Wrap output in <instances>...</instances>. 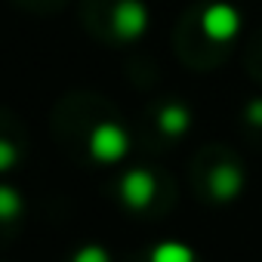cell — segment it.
<instances>
[{"label":"cell","mask_w":262,"mask_h":262,"mask_svg":"<svg viewBox=\"0 0 262 262\" xmlns=\"http://www.w3.org/2000/svg\"><path fill=\"white\" fill-rule=\"evenodd\" d=\"M71 262H108V253H105L102 247H96V244H90V247H83V250H77Z\"/></svg>","instance_id":"obj_9"},{"label":"cell","mask_w":262,"mask_h":262,"mask_svg":"<svg viewBox=\"0 0 262 262\" xmlns=\"http://www.w3.org/2000/svg\"><path fill=\"white\" fill-rule=\"evenodd\" d=\"M158 120H161V129H164V133H170V136H179V133H185V129H188V123H191L188 111H185V108H179V105H170V108H164Z\"/></svg>","instance_id":"obj_7"},{"label":"cell","mask_w":262,"mask_h":262,"mask_svg":"<svg viewBox=\"0 0 262 262\" xmlns=\"http://www.w3.org/2000/svg\"><path fill=\"white\" fill-rule=\"evenodd\" d=\"M241 170L237 167H231V164H222V167H216L213 170V176H210V191L219 198V201H228V198H234L237 191H241Z\"/></svg>","instance_id":"obj_5"},{"label":"cell","mask_w":262,"mask_h":262,"mask_svg":"<svg viewBox=\"0 0 262 262\" xmlns=\"http://www.w3.org/2000/svg\"><path fill=\"white\" fill-rule=\"evenodd\" d=\"M151 262H194V253L179 241H164L151 250Z\"/></svg>","instance_id":"obj_6"},{"label":"cell","mask_w":262,"mask_h":262,"mask_svg":"<svg viewBox=\"0 0 262 262\" xmlns=\"http://www.w3.org/2000/svg\"><path fill=\"white\" fill-rule=\"evenodd\" d=\"M19 210H22L19 191L10 185H0V219H13V216H19Z\"/></svg>","instance_id":"obj_8"},{"label":"cell","mask_w":262,"mask_h":262,"mask_svg":"<svg viewBox=\"0 0 262 262\" xmlns=\"http://www.w3.org/2000/svg\"><path fill=\"white\" fill-rule=\"evenodd\" d=\"M16 158H19V151L13 148V142L0 139V173H4V170H10V167L16 164Z\"/></svg>","instance_id":"obj_10"},{"label":"cell","mask_w":262,"mask_h":262,"mask_svg":"<svg viewBox=\"0 0 262 262\" xmlns=\"http://www.w3.org/2000/svg\"><path fill=\"white\" fill-rule=\"evenodd\" d=\"M111 25H114V34L123 37V40H133L145 31L148 25V10L139 4V0H120L111 13Z\"/></svg>","instance_id":"obj_2"},{"label":"cell","mask_w":262,"mask_h":262,"mask_svg":"<svg viewBox=\"0 0 262 262\" xmlns=\"http://www.w3.org/2000/svg\"><path fill=\"white\" fill-rule=\"evenodd\" d=\"M201 25H204V34L210 40H231L237 34V28H241V16L228 4H213V7L204 10Z\"/></svg>","instance_id":"obj_3"},{"label":"cell","mask_w":262,"mask_h":262,"mask_svg":"<svg viewBox=\"0 0 262 262\" xmlns=\"http://www.w3.org/2000/svg\"><path fill=\"white\" fill-rule=\"evenodd\" d=\"M129 139L117 123H99L93 133H90V155L102 164H114L126 155Z\"/></svg>","instance_id":"obj_1"},{"label":"cell","mask_w":262,"mask_h":262,"mask_svg":"<svg viewBox=\"0 0 262 262\" xmlns=\"http://www.w3.org/2000/svg\"><path fill=\"white\" fill-rule=\"evenodd\" d=\"M247 114H250V120H253V123H259V126H262V99H256V102L250 105V111H247Z\"/></svg>","instance_id":"obj_11"},{"label":"cell","mask_w":262,"mask_h":262,"mask_svg":"<svg viewBox=\"0 0 262 262\" xmlns=\"http://www.w3.org/2000/svg\"><path fill=\"white\" fill-rule=\"evenodd\" d=\"M155 176L148 170H129L123 179H120V198L126 207H133V210H142L151 204L155 198Z\"/></svg>","instance_id":"obj_4"}]
</instances>
